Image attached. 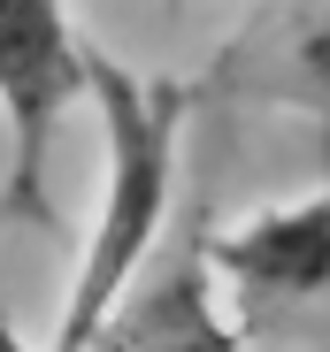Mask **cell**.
Returning <instances> with one entry per match:
<instances>
[{
    "label": "cell",
    "instance_id": "3957f363",
    "mask_svg": "<svg viewBox=\"0 0 330 352\" xmlns=\"http://www.w3.org/2000/svg\"><path fill=\"white\" fill-rule=\"evenodd\" d=\"M92 100V46L77 38V23L46 0H16L0 8V222L8 230H39L54 214L46 199V168H54V138L62 115Z\"/></svg>",
    "mask_w": 330,
    "mask_h": 352
},
{
    "label": "cell",
    "instance_id": "7a4b0ae2",
    "mask_svg": "<svg viewBox=\"0 0 330 352\" xmlns=\"http://www.w3.org/2000/svg\"><path fill=\"white\" fill-rule=\"evenodd\" d=\"M215 283L254 352H330V176L215 230Z\"/></svg>",
    "mask_w": 330,
    "mask_h": 352
},
{
    "label": "cell",
    "instance_id": "52a82bcc",
    "mask_svg": "<svg viewBox=\"0 0 330 352\" xmlns=\"http://www.w3.org/2000/svg\"><path fill=\"white\" fill-rule=\"evenodd\" d=\"M322 176H330V161H322Z\"/></svg>",
    "mask_w": 330,
    "mask_h": 352
},
{
    "label": "cell",
    "instance_id": "277c9868",
    "mask_svg": "<svg viewBox=\"0 0 330 352\" xmlns=\"http://www.w3.org/2000/svg\"><path fill=\"white\" fill-rule=\"evenodd\" d=\"M207 107H285L307 115L322 161H330V8L285 0V8H246L231 38L207 54V69L192 77Z\"/></svg>",
    "mask_w": 330,
    "mask_h": 352
},
{
    "label": "cell",
    "instance_id": "5b68a950",
    "mask_svg": "<svg viewBox=\"0 0 330 352\" xmlns=\"http://www.w3.org/2000/svg\"><path fill=\"white\" fill-rule=\"evenodd\" d=\"M92 352H254L223 307L215 283V230L192 214V230L177 245H161L154 268L131 283V299L116 307V322L100 329Z\"/></svg>",
    "mask_w": 330,
    "mask_h": 352
},
{
    "label": "cell",
    "instance_id": "6da1fadb",
    "mask_svg": "<svg viewBox=\"0 0 330 352\" xmlns=\"http://www.w3.org/2000/svg\"><path fill=\"white\" fill-rule=\"evenodd\" d=\"M192 107H200V85L131 69L92 46V115L107 138V168H100V207H92V230H85V253H77V276H70V299H62L46 352H92L100 329L116 322V307L131 299V283L154 268Z\"/></svg>",
    "mask_w": 330,
    "mask_h": 352
},
{
    "label": "cell",
    "instance_id": "8992f818",
    "mask_svg": "<svg viewBox=\"0 0 330 352\" xmlns=\"http://www.w3.org/2000/svg\"><path fill=\"white\" fill-rule=\"evenodd\" d=\"M8 352H31V344H23V337H8Z\"/></svg>",
    "mask_w": 330,
    "mask_h": 352
}]
</instances>
